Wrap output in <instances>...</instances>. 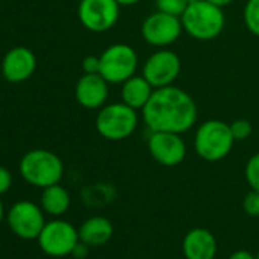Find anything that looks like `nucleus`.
Segmentation results:
<instances>
[{"instance_id": "f257e3e1", "label": "nucleus", "mask_w": 259, "mask_h": 259, "mask_svg": "<svg viewBox=\"0 0 259 259\" xmlns=\"http://www.w3.org/2000/svg\"><path fill=\"white\" fill-rule=\"evenodd\" d=\"M142 119L151 132L182 135L197 122V104L180 87L154 89L150 101L142 108Z\"/></svg>"}, {"instance_id": "f03ea898", "label": "nucleus", "mask_w": 259, "mask_h": 259, "mask_svg": "<svg viewBox=\"0 0 259 259\" xmlns=\"http://www.w3.org/2000/svg\"><path fill=\"white\" fill-rule=\"evenodd\" d=\"M23 180L35 188H48L61 182L64 174L63 160L52 151L37 148L28 151L19 165Z\"/></svg>"}, {"instance_id": "7ed1b4c3", "label": "nucleus", "mask_w": 259, "mask_h": 259, "mask_svg": "<svg viewBox=\"0 0 259 259\" xmlns=\"http://www.w3.org/2000/svg\"><path fill=\"white\" fill-rule=\"evenodd\" d=\"M182 19L183 29L195 40L209 41L217 38L224 29L223 10L207 0L189 4Z\"/></svg>"}, {"instance_id": "20e7f679", "label": "nucleus", "mask_w": 259, "mask_h": 259, "mask_svg": "<svg viewBox=\"0 0 259 259\" xmlns=\"http://www.w3.org/2000/svg\"><path fill=\"white\" fill-rule=\"evenodd\" d=\"M235 138L230 132V125L212 119L201 123L197 130L194 147L197 154L206 162H220L232 150Z\"/></svg>"}, {"instance_id": "39448f33", "label": "nucleus", "mask_w": 259, "mask_h": 259, "mask_svg": "<svg viewBox=\"0 0 259 259\" xmlns=\"http://www.w3.org/2000/svg\"><path fill=\"white\" fill-rule=\"evenodd\" d=\"M139 123L138 111L123 102L101 107L96 116L98 133L111 142L123 141L132 136Z\"/></svg>"}, {"instance_id": "423d86ee", "label": "nucleus", "mask_w": 259, "mask_h": 259, "mask_svg": "<svg viewBox=\"0 0 259 259\" xmlns=\"http://www.w3.org/2000/svg\"><path fill=\"white\" fill-rule=\"evenodd\" d=\"M99 61V73L105 78V81L111 84H122L136 75L139 58L132 46L117 43L108 46L101 54Z\"/></svg>"}, {"instance_id": "0eeeda50", "label": "nucleus", "mask_w": 259, "mask_h": 259, "mask_svg": "<svg viewBox=\"0 0 259 259\" xmlns=\"http://www.w3.org/2000/svg\"><path fill=\"white\" fill-rule=\"evenodd\" d=\"M37 242L45 254L52 257H64L72 254L75 245L79 242V233L73 224L57 218L46 221Z\"/></svg>"}, {"instance_id": "6e6552de", "label": "nucleus", "mask_w": 259, "mask_h": 259, "mask_svg": "<svg viewBox=\"0 0 259 259\" xmlns=\"http://www.w3.org/2000/svg\"><path fill=\"white\" fill-rule=\"evenodd\" d=\"M7 220L11 232L25 241L37 239L46 224L45 210L41 206L29 200H20L14 203L8 210Z\"/></svg>"}, {"instance_id": "1a4fd4ad", "label": "nucleus", "mask_w": 259, "mask_h": 259, "mask_svg": "<svg viewBox=\"0 0 259 259\" xmlns=\"http://www.w3.org/2000/svg\"><path fill=\"white\" fill-rule=\"evenodd\" d=\"M119 8L120 5L116 0H81L78 17L85 29L107 32L117 23Z\"/></svg>"}, {"instance_id": "9d476101", "label": "nucleus", "mask_w": 259, "mask_h": 259, "mask_svg": "<svg viewBox=\"0 0 259 259\" xmlns=\"http://www.w3.org/2000/svg\"><path fill=\"white\" fill-rule=\"evenodd\" d=\"M182 29L183 25L180 17L156 11L144 20L141 32L148 45L156 48H166L179 40Z\"/></svg>"}, {"instance_id": "9b49d317", "label": "nucleus", "mask_w": 259, "mask_h": 259, "mask_svg": "<svg viewBox=\"0 0 259 259\" xmlns=\"http://www.w3.org/2000/svg\"><path fill=\"white\" fill-rule=\"evenodd\" d=\"M182 70V61L177 54L172 51H157L154 52L144 64L142 75L145 79L154 87H166L172 85Z\"/></svg>"}, {"instance_id": "f8f14e48", "label": "nucleus", "mask_w": 259, "mask_h": 259, "mask_svg": "<svg viewBox=\"0 0 259 259\" xmlns=\"http://www.w3.org/2000/svg\"><path fill=\"white\" fill-rule=\"evenodd\" d=\"M148 150L153 159L163 166H177L186 157V144L177 133L151 132Z\"/></svg>"}, {"instance_id": "ddd939ff", "label": "nucleus", "mask_w": 259, "mask_h": 259, "mask_svg": "<svg viewBox=\"0 0 259 259\" xmlns=\"http://www.w3.org/2000/svg\"><path fill=\"white\" fill-rule=\"evenodd\" d=\"M37 67L34 52L25 46L13 48L7 52L2 61V75L10 82H23L29 79Z\"/></svg>"}, {"instance_id": "4468645a", "label": "nucleus", "mask_w": 259, "mask_h": 259, "mask_svg": "<svg viewBox=\"0 0 259 259\" xmlns=\"http://www.w3.org/2000/svg\"><path fill=\"white\" fill-rule=\"evenodd\" d=\"M75 98L84 108H101L108 98V82L101 73H84L76 82Z\"/></svg>"}, {"instance_id": "2eb2a0df", "label": "nucleus", "mask_w": 259, "mask_h": 259, "mask_svg": "<svg viewBox=\"0 0 259 259\" xmlns=\"http://www.w3.org/2000/svg\"><path fill=\"white\" fill-rule=\"evenodd\" d=\"M182 247L186 259H213L217 254V239L204 227L189 230L183 238Z\"/></svg>"}, {"instance_id": "dca6fc26", "label": "nucleus", "mask_w": 259, "mask_h": 259, "mask_svg": "<svg viewBox=\"0 0 259 259\" xmlns=\"http://www.w3.org/2000/svg\"><path fill=\"white\" fill-rule=\"evenodd\" d=\"M154 92V87L145 79V76H132L125 82H122L120 98L122 102L132 107L135 110H142L147 102L150 101L151 95Z\"/></svg>"}, {"instance_id": "f3484780", "label": "nucleus", "mask_w": 259, "mask_h": 259, "mask_svg": "<svg viewBox=\"0 0 259 259\" xmlns=\"http://www.w3.org/2000/svg\"><path fill=\"white\" fill-rule=\"evenodd\" d=\"M79 241L85 242L90 247L102 245L108 242L113 236V224L105 217H92L85 220L79 229Z\"/></svg>"}, {"instance_id": "a211bd4d", "label": "nucleus", "mask_w": 259, "mask_h": 259, "mask_svg": "<svg viewBox=\"0 0 259 259\" xmlns=\"http://www.w3.org/2000/svg\"><path fill=\"white\" fill-rule=\"evenodd\" d=\"M40 206L45 210V213L52 217H61L70 207L69 191L60 183L45 188L40 197Z\"/></svg>"}, {"instance_id": "6ab92c4d", "label": "nucleus", "mask_w": 259, "mask_h": 259, "mask_svg": "<svg viewBox=\"0 0 259 259\" xmlns=\"http://www.w3.org/2000/svg\"><path fill=\"white\" fill-rule=\"evenodd\" d=\"M244 22L247 29L259 37V0H248L244 8Z\"/></svg>"}, {"instance_id": "aec40b11", "label": "nucleus", "mask_w": 259, "mask_h": 259, "mask_svg": "<svg viewBox=\"0 0 259 259\" xmlns=\"http://www.w3.org/2000/svg\"><path fill=\"white\" fill-rule=\"evenodd\" d=\"M154 2H156L157 11H162V13H166L171 16H177V17H182L185 10L189 5L186 0H154Z\"/></svg>"}, {"instance_id": "412c9836", "label": "nucleus", "mask_w": 259, "mask_h": 259, "mask_svg": "<svg viewBox=\"0 0 259 259\" xmlns=\"http://www.w3.org/2000/svg\"><path fill=\"white\" fill-rule=\"evenodd\" d=\"M245 180L253 191L259 192V153L248 159L245 165Z\"/></svg>"}, {"instance_id": "4be33fe9", "label": "nucleus", "mask_w": 259, "mask_h": 259, "mask_svg": "<svg viewBox=\"0 0 259 259\" xmlns=\"http://www.w3.org/2000/svg\"><path fill=\"white\" fill-rule=\"evenodd\" d=\"M229 125H230V132H232L235 141H245L247 138H250V135L253 132L251 123L245 119H236Z\"/></svg>"}, {"instance_id": "5701e85b", "label": "nucleus", "mask_w": 259, "mask_h": 259, "mask_svg": "<svg viewBox=\"0 0 259 259\" xmlns=\"http://www.w3.org/2000/svg\"><path fill=\"white\" fill-rule=\"evenodd\" d=\"M242 209L250 217H259V192L250 191L242 200Z\"/></svg>"}, {"instance_id": "b1692460", "label": "nucleus", "mask_w": 259, "mask_h": 259, "mask_svg": "<svg viewBox=\"0 0 259 259\" xmlns=\"http://www.w3.org/2000/svg\"><path fill=\"white\" fill-rule=\"evenodd\" d=\"M13 185V174L5 166H0V195H4L10 191Z\"/></svg>"}, {"instance_id": "393cba45", "label": "nucleus", "mask_w": 259, "mask_h": 259, "mask_svg": "<svg viewBox=\"0 0 259 259\" xmlns=\"http://www.w3.org/2000/svg\"><path fill=\"white\" fill-rule=\"evenodd\" d=\"M99 69H101L99 57L89 55L82 60V72L84 73H99Z\"/></svg>"}, {"instance_id": "a878e982", "label": "nucleus", "mask_w": 259, "mask_h": 259, "mask_svg": "<svg viewBox=\"0 0 259 259\" xmlns=\"http://www.w3.org/2000/svg\"><path fill=\"white\" fill-rule=\"evenodd\" d=\"M89 247H90V245H87L85 242L79 241V242L75 245V248H73V251H72V256H75V257H78V259L85 257L87 253H89Z\"/></svg>"}, {"instance_id": "bb28decb", "label": "nucleus", "mask_w": 259, "mask_h": 259, "mask_svg": "<svg viewBox=\"0 0 259 259\" xmlns=\"http://www.w3.org/2000/svg\"><path fill=\"white\" fill-rule=\"evenodd\" d=\"M229 259H256V256L247 250H236L229 256Z\"/></svg>"}, {"instance_id": "cd10ccee", "label": "nucleus", "mask_w": 259, "mask_h": 259, "mask_svg": "<svg viewBox=\"0 0 259 259\" xmlns=\"http://www.w3.org/2000/svg\"><path fill=\"white\" fill-rule=\"evenodd\" d=\"M207 2H210V4H213V5H217V7L223 8V7L230 5V4L233 2V0H207Z\"/></svg>"}, {"instance_id": "c85d7f7f", "label": "nucleus", "mask_w": 259, "mask_h": 259, "mask_svg": "<svg viewBox=\"0 0 259 259\" xmlns=\"http://www.w3.org/2000/svg\"><path fill=\"white\" fill-rule=\"evenodd\" d=\"M116 2H117L120 7H133V5L139 4L141 0H116Z\"/></svg>"}, {"instance_id": "c756f323", "label": "nucleus", "mask_w": 259, "mask_h": 259, "mask_svg": "<svg viewBox=\"0 0 259 259\" xmlns=\"http://www.w3.org/2000/svg\"><path fill=\"white\" fill-rule=\"evenodd\" d=\"M5 218V209H4V203H2V197H0V224H2Z\"/></svg>"}, {"instance_id": "7c9ffc66", "label": "nucleus", "mask_w": 259, "mask_h": 259, "mask_svg": "<svg viewBox=\"0 0 259 259\" xmlns=\"http://www.w3.org/2000/svg\"><path fill=\"white\" fill-rule=\"evenodd\" d=\"M188 4H194V2H198V0H186Z\"/></svg>"}, {"instance_id": "2f4dec72", "label": "nucleus", "mask_w": 259, "mask_h": 259, "mask_svg": "<svg viewBox=\"0 0 259 259\" xmlns=\"http://www.w3.org/2000/svg\"><path fill=\"white\" fill-rule=\"evenodd\" d=\"M256 259H259V251H257V254H256Z\"/></svg>"}]
</instances>
